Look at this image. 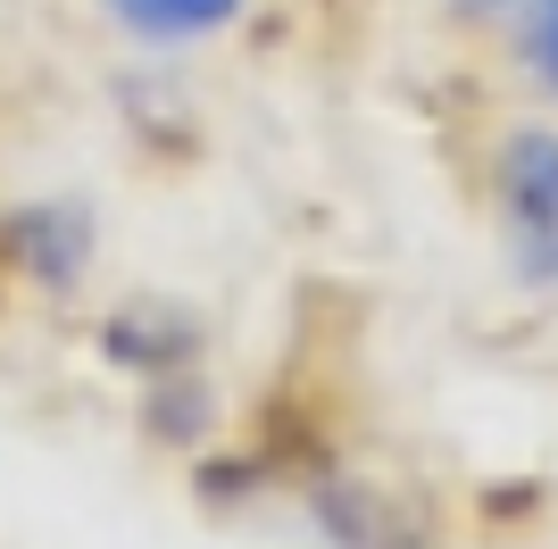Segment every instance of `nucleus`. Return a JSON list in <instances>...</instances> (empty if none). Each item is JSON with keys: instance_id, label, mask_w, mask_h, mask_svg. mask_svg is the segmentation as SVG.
<instances>
[{"instance_id": "0eeeda50", "label": "nucleus", "mask_w": 558, "mask_h": 549, "mask_svg": "<svg viewBox=\"0 0 558 549\" xmlns=\"http://www.w3.org/2000/svg\"><path fill=\"white\" fill-rule=\"evenodd\" d=\"M450 9H459V17H517L525 0H450Z\"/></svg>"}, {"instance_id": "f257e3e1", "label": "nucleus", "mask_w": 558, "mask_h": 549, "mask_svg": "<svg viewBox=\"0 0 558 549\" xmlns=\"http://www.w3.org/2000/svg\"><path fill=\"white\" fill-rule=\"evenodd\" d=\"M492 200H500V233H509L517 283L558 292V134L550 125H517L500 142Z\"/></svg>"}, {"instance_id": "20e7f679", "label": "nucleus", "mask_w": 558, "mask_h": 549, "mask_svg": "<svg viewBox=\"0 0 558 549\" xmlns=\"http://www.w3.org/2000/svg\"><path fill=\"white\" fill-rule=\"evenodd\" d=\"M109 358L117 366H142V375H184L192 350H201V333H192L184 308H167V300H134V308H117L109 317Z\"/></svg>"}, {"instance_id": "7ed1b4c3", "label": "nucleus", "mask_w": 558, "mask_h": 549, "mask_svg": "<svg viewBox=\"0 0 558 549\" xmlns=\"http://www.w3.org/2000/svg\"><path fill=\"white\" fill-rule=\"evenodd\" d=\"M317 525L342 549H434V525L417 516V500H400L375 475H326L317 483Z\"/></svg>"}, {"instance_id": "39448f33", "label": "nucleus", "mask_w": 558, "mask_h": 549, "mask_svg": "<svg viewBox=\"0 0 558 549\" xmlns=\"http://www.w3.org/2000/svg\"><path fill=\"white\" fill-rule=\"evenodd\" d=\"M134 42H159V50H184V42H209L226 25H242L251 0H100Z\"/></svg>"}, {"instance_id": "423d86ee", "label": "nucleus", "mask_w": 558, "mask_h": 549, "mask_svg": "<svg viewBox=\"0 0 558 549\" xmlns=\"http://www.w3.org/2000/svg\"><path fill=\"white\" fill-rule=\"evenodd\" d=\"M517 50H525V68L558 91V0H525V9H517Z\"/></svg>"}, {"instance_id": "6e6552de", "label": "nucleus", "mask_w": 558, "mask_h": 549, "mask_svg": "<svg viewBox=\"0 0 558 549\" xmlns=\"http://www.w3.org/2000/svg\"><path fill=\"white\" fill-rule=\"evenodd\" d=\"M0 292H9V267H0Z\"/></svg>"}, {"instance_id": "f03ea898", "label": "nucleus", "mask_w": 558, "mask_h": 549, "mask_svg": "<svg viewBox=\"0 0 558 549\" xmlns=\"http://www.w3.org/2000/svg\"><path fill=\"white\" fill-rule=\"evenodd\" d=\"M0 267L43 283V292H75L93 267V208L84 200H25L0 217Z\"/></svg>"}]
</instances>
